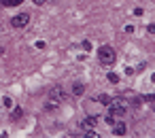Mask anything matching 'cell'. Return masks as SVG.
I'll return each mask as SVG.
<instances>
[{
	"mask_svg": "<svg viewBox=\"0 0 155 138\" xmlns=\"http://www.w3.org/2000/svg\"><path fill=\"white\" fill-rule=\"evenodd\" d=\"M108 106H110V110H108L110 117H123L125 110H127V102H125L123 98H115V100H110Z\"/></svg>",
	"mask_w": 155,
	"mask_h": 138,
	"instance_id": "obj_1",
	"label": "cell"
},
{
	"mask_svg": "<svg viewBox=\"0 0 155 138\" xmlns=\"http://www.w3.org/2000/svg\"><path fill=\"white\" fill-rule=\"evenodd\" d=\"M98 60H100L104 66L115 64V49H113V47H108V45L100 47V49H98Z\"/></svg>",
	"mask_w": 155,
	"mask_h": 138,
	"instance_id": "obj_2",
	"label": "cell"
},
{
	"mask_svg": "<svg viewBox=\"0 0 155 138\" xmlns=\"http://www.w3.org/2000/svg\"><path fill=\"white\" fill-rule=\"evenodd\" d=\"M28 24H30V13H19V15H13V19H11L13 28H26Z\"/></svg>",
	"mask_w": 155,
	"mask_h": 138,
	"instance_id": "obj_3",
	"label": "cell"
},
{
	"mask_svg": "<svg viewBox=\"0 0 155 138\" xmlns=\"http://www.w3.org/2000/svg\"><path fill=\"white\" fill-rule=\"evenodd\" d=\"M49 100L51 102H62V100H66V94H64V87H60V85H55V87H51L49 89Z\"/></svg>",
	"mask_w": 155,
	"mask_h": 138,
	"instance_id": "obj_4",
	"label": "cell"
},
{
	"mask_svg": "<svg viewBox=\"0 0 155 138\" xmlns=\"http://www.w3.org/2000/svg\"><path fill=\"white\" fill-rule=\"evenodd\" d=\"M96 123H98V119L96 117H87V119H83L81 121V127L87 132V130H96Z\"/></svg>",
	"mask_w": 155,
	"mask_h": 138,
	"instance_id": "obj_5",
	"label": "cell"
},
{
	"mask_svg": "<svg viewBox=\"0 0 155 138\" xmlns=\"http://www.w3.org/2000/svg\"><path fill=\"white\" fill-rule=\"evenodd\" d=\"M125 132H127L125 123H113V134H115V136H123Z\"/></svg>",
	"mask_w": 155,
	"mask_h": 138,
	"instance_id": "obj_6",
	"label": "cell"
},
{
	"mask_svg": "<svg viewBox=\"0 0 155 138\" xmlns=\"http://www.w3.org/2000/svg\"><path fill=\"white\" fill-rule=\"evenodd\" d=\"M83 91H85V85H83L81 81H77V83L72 85V94H74V96H83Z\"/></svg>",
	"mask_w": 155,
	"mask_h": 138,
	"instance_id": "obj_7",
	"label": "cell"
},
{
	"mask_svg": "<svg viewBox=\"0 0 155 138\" xmlns=\"http://www.w3.org/2000/svg\"><path fill=\"white\" fill-rule=\"evenodd\" d=\"M96 100H98V102H100V104H104V106H108V104H110V100H113V98H110V96H108V94H100V96H98V98H96Z\"/></svg>",
	"mask_w": 155,
	"mask_h": 138,
	"instance_id": "obj_8",
	"label": "cell"
},
{
	"mask_svg": "<svg viewBox=\"0 0 155 138\" xmlns=\"http://www.w3.org/2000/svg\"><path fill=\"white\" fill-rule=\"evenodd\" d=\"M21 2H24V0H2V7H17Z\"/></svg>",
	"mask_w": 155,
	"mask_h": 138,
	"instance_id": "obj_9",
	"label": "cell"
},
{
	"mask_svg": "<svg viewBox=\"0 0 155 138\" xmlns=\"http://www.w3.org/2000/svg\"><path fill=\"white\" fill-rule=\"evenodd\" d=\"M108 81H110V83H119V77H117L115 72H110V74H108Z\"/></svg>",
	"mask_w": 155,
	"mask_h": 138,
	"instance_id": "obj_10",
	"label": "cell"
},
{
	"mask_svg": "<svg viewBox=\"0 0 155 138\" xmlns=\"http://www.w3.org/2000/svg\"><path fill=\"white\" fill-rule=\"evenodd\" d=\"M13 115H15L13 119H19V115H21V108H15V113H13Z\"/></svg>",
	"mask_w": 155,
	"mask_h": 138,
	"instance_id": "obj_11",
	"label": "cell"
},
{
	"mask_svg": "<svg viewBox=\"0 0 155 138\" xmlns=\"http://www.w3.org/2000/svg\"><path fill=\"white\" fill-rule=\"evenodd\" d=\"M144 100H149V102H155V94H151V96H144Z\"/></svg>",
	"mask_w": 155,
	"mask_h": 138,
	"instance_id": "obj_12",
	"label": "cell"
},
{
	"mask_svg": "<svg viewBox=\"0 0 155 138\" xmlns=\"http://www.w3.org/2000/svg\"><path fill=\"white\" fill-rule=\"evenodd\" d=\"M32 2H34V5H38V7H41V5H45V2H47V0H32Z\"/></svg>",
	"mask_w": 155,
	"mask_h": 138,
	"instance_id": "obj_13",
	"label": "cell"
},
{
	"mask_svg": "<svg viewBox=\"0 0 155 138\" xmlns=\"http://www.w3.org/2000/svg\"><path fill=\"white\" fill-rule=\"evenodd\" d=\"M147 30H149V32H151V34H155V26H149V28H147Z\"/></svg>",
	"mask_w": 155,
	"mask_h": 138,
	"instance_id": "obj_14",
	"label": "cell"
}]
</instances>
